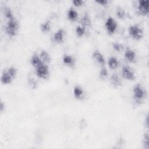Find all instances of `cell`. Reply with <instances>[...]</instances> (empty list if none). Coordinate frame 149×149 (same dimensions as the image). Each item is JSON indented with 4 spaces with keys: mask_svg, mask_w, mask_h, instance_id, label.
I'll return each instance as SVG.
<instances>
[{
    "mask_svg": "<svg viewBox=\"0 0 149 149\" xmlns=\"http://www.w3.org/2000/svg\"><path fill=\"white\" fill-rule=\"evenodd\" d=\"M108 65L110 69H115L119 66V61L116 58L111 56L108 60Z\"/></svg>",
    "mask_w": 149,
    "mask_h": 149,
    "instance_id": "5bb4252c",
    "label": "cell"
},
{
    "mask_svg": "<svg viewBox=\"0 0 149 149\" xmlns=\"http://www.w3.org/2000/svg\"><path fill=\"white\" fill-rule=\"evenodd\" d=\"M63 62L64 64L68 65V66H72L74 64V61L73 57L69 55H64L63 56Z\"/></svg>",
    "mask_w": 149,
    "mask_h": 149,
    "instance_id": "d6986e66",
    "label": "cell"
},
{
    "mask_svg": "<svg viewBox=\"0 0 149 149\" xmlns=\"http://www.w3.org/2000/svg\"><path fill=\"white\" fill-rule=\"evenodd\" d=\"M86 31V28L83 26H78L76 28V33L78 37L83 36Z\"/></svg>",
    "mask_w": 149,
    "mask_h": 149,
    "instance_id": "7402d4cb",
    "label": "cell"
},
{
    "mask_svg": "<svg viewBox=\"0 0 149 149\" xmlns=\"http://www.w3.org/2000/svg\"><path fill=\"white\" fill-rule=\"evenodd\" d=\"M95 2L101 5H105L108 2L107 0H96Z\"/></svg>",
    "mask_w": 149,
    "mask_h": 149,
    "instance_id": "f546056e",
    "label": "cell"
},
{
    "mask_svg": "<svg viewBox=\"0 0 149 149\" xmlns=\"http://www.w3.org/2000/svg\"><path fill=\"white\" fill-rule=\"evenodd\" d=\"M36 74L41 79H47L49 76L48 66L45 63H43L40 66L36 68Z\"/></svg>",
    "mask_w": 149,
    "mask_h": 149,
    "instance_id": "277c9868",
    "label": "cell"
},
{
    "mask_svg": "<svg viewBox=\"0 0 149 149\" xmlns=\"http://www.w3.org/2000/svg\"><path fill=\"white\" fill-rule=\"evenodd\" d=\"M92 56L94 59H95L99 64L102 66H104L105 64V59L103 55L98 51L96 50L94 51L92 54Z\"/></svg>",
    "mask_w": 149,
    "mask_h": 149,
    "instance_id": "ba28073f",
    "label": "cell"
},
{
    "mask_svg": "<svg viewBox=\"0 0 149 149\" xmlns=\"http://www.w3.org/2000/svg\"><path fill=\"white\" fill-rule=\"evenodd\" d=\"M7 72L13 79H14L16 77L17 74V69L15 67H10L8 68Z\"/></svg>",
    "mask_w": 149,
    "mask_h": 149,
    "instance_id": "484cf974",
    "label": "cell"
},
{
    "mask_svg": "<svg viewBox=\"0 0 149 149\" xmlns=\"http://www.w3.org/2000/svg\"><path fill=\"white\" fill-rule=\"evenodd\" d=\"M68 18L71 21H76L78 18V13L73 8H70L67 13Z\"/></svg>",
    "mask_w": 149,
    "mask_h": 149,
    "instance_id": "9a60e30c",
    "label": "cell"
},
{
    "mask_svg": "<svg viewBox=\"0 0 149 149\" xmlns=\"http://www.w3.org/2000/svg\"><path fill=\"white\" fill-rule=\"evenodd\" d=\"M40 29L42 32L47 33L50 31L51 30V23L49 20L45 21L42 23L40 26Z\"/></svg>",
    "mask_w": 149,
    "mask_h": 149,
    "instance_id": "ffe728a7",
    "label": "cell"
},
{
    "mask_svg": "<svg viewBox=\"0 0 149 149\" xmlns=\"http://www.w3.org/2000/svg\"><path fill=\"white\" fill-rule=\"evenodd\" d=\"M143 144L144 146V148L148 149L149 148V137L148 133H144L143 139Z\"/></svg>",
    "mask_w": 149,
    "mask_h": 149,
    "instance_id": "cb8c5ba5",
    "label": "cell"
},
{
    "mask_svg": "<svg viewBox=\"0 0 149 149\" xmlns=\"http://www.w3.org/2000/svg\"><path fill=\"white\" fill-rule=\"evenodd\" d=\"M112 47L115 51H117L118 52H120L123 49V46L120 44L116 42L112 43Z\"/></svg>",
    "mask_w": 149,
    "mask_h": 149,
    "instance_id": "4316f807",
    "label": "cell"
},
{
    "mask_svg": "<svg viewBox=\"0 0 149 149\" xmlns=\"http://www.w3.org/2000/svg\"><path fill=\"white\" fill-rule=\"evenodd\" d=\"M19 24L18 21L14 17L8 20L5 27V32L10 37H15L19 30Z\"/></svg>",
    "mask_w": 149,
    "mask_h": 149,
    "instance_id": "6da1fadb",
    "label": "cell"
},
{
    "mask_svg": "<svg viewBox=\"0 0 149 149\" xmlns=\"http://www.w3.org/2000/svg\"><path fill=\"white\" fill-rule=\"evenodd\" d=\"M125 58L130 62H134L136 60V53L132 49L127 48L124 54Z\"/></svg>",
    "mask_w": 149,
    "mask_h": 149,
    "instance_id": "30bf717a",
    "label": "cell"
},
{
    "mask_svg": "<svg viewBox=\"0 0 149 149\" xmlns=\"http://www.w3.org/2000/svg\"><path fill=\"white\" fill-rule=\"evenodd\" d=\"M3 13L5 16V17L8 19H12L14 18V16L13 15V13L10 10V9L9 7H5L3 9Z\"/></svg>",
    "mask_w": 149,
    "mask_h": 149,
    "instance_id": "44dd1931",
    "label": "cell"
},
{
    "mask_svg": "<svg viewBox=\"0 0 149 149\" xmlns=\"http://www.w3.org/2000/svg\"><path fill=\"white\" fill-rule=\"evenodd\" d=\"M105 27L109 34L115 33L117 28V23L112 17H108L105 23Z\"/></svg>",
    "mask_w": 149,
    "mask_h": 149,
    "instance_id": "8992f818",
    "label": "cell"
},
{
    "mask_svg": "<svg viewBox=\"0 0 149 149\" xmlns=\"http://www.w3.org/2000/svg\"><path fill=\"white\" fill-rule=\"evenodd\" d=\"M83 3H84V1L81 0H73L72 1L73 5L76 7H79L82 6Z\"/></svg>",
    "mask_w": 149,
    "mask_h": 149,
    "instance_id": "83f0119b",
    "label": "cell"
},
{
    "mask_svg": "<svg viewBox=\"0 0 149 149\" xmlns=\"http://www.w3.org/2000/svg\"><path fill=\"white\" fill-rule=\"evenodd\" d=\"M116 16L117 17L120 19H123L125 18V16H126V13L124 11L123 9H122L121 8H119L116 12Z\"/></svg>",
    "mask_w": 149,
    "mask_h": 149,
    "instance_id": "d4e9b609",
    "label": "cell"
},
{
    "mask_svg": "<svg viewBox=\"0 0 149 149\" xmlns=\"http://www.w3.org/2000/svg\"><path fill=\"white\" fill-rule=\"evenodd\" d=\"M129 35L134 40H139L143 36V30L138 25H132L128 29Z\"/></svg>",
    "mask_w": 149,
    "mask_h": 149,
    "instance_id": "3957f363",
    "label": "cell"
},
{
    "mask_svg": "<svg viewBox=\"0 0 149 149\" xmlns=\"http://www.w3.org/2000/svg\"><path fill=\"white\" fill-rule=\"evenodd\" d=\"M110 83L115 87H117L120 84V79L116 73H113L110 77Z\"/></svg>",
    "mask_w": 149,
    "mask_h": 149,
    "instance_id": "2e32d148",
    "label": "cell"
},
{
    "mask_svg": "<svg viewBox=\"0 0 149 149\" xmlns=\"http://www.w3.org/2000/svg\"><path fill=\"white\" fill-rule=\"evenodd\" d=\"M122 75L123 78L128 80H133L135 79L134 72L127 66H123L122 67Z\"/></svg>",
    "mask_w": 149,
    "mask_h": 149,
    "instance_id": "52a82bcc",
    "label": "cell"
},
{
    "mask_svg": "<svg viewBox=\"0 0 149 149\" xmlns=\"http://www.w3.org/2000/svg\"><path fill=\"white\" fill-rule=\"evenodd\" d=\"M64 34H65V32L62 29H60L58 30L54 34V36H53L54 41L58 43L63 42Z\"/></svg>",
    "mask_w": 149,
    "mask_h": 149,
    "instance_id": "9c48e42d",
    "label": "cell"
},
{
    "mask_svg": "<svg viewBox=\"0 0 149 149\" xmlns=\"http://www.w3.org/2000/svg\"><path fill=\"white\" fill-rule=\"evenodd\" d=\"M30 61L31 65L35 67L36 68L42 65L43 63H44L41 59L40 57L37 54H34L33 55H32Z\"/></svg>",
    "mask_w": 149,
    "mask_h": 149,
    "instance_id": "8fae6325",
    "label": "cell"
},
{
    "mask_svg": "<svg viewBox=\"0 0 149 149\" xmlns=\"http://www.w3.org/2000/svg\"><path fill=\"white\" fill-rule=\"evenodd\" d=\"M84 92L83 90L80 87V86H75L73 88V94L74 96L77 98V99H80L81 98L83 97Z\"/></svg>",
    "mask_w": 149,
    "mask_h": 149,
    "instance_id": "ac0fdd59",
    "label": "cell"
},
{
    "mask_svg": "<svg viewBox=\"0 0 149 149\" xmlns=\"http://www.w3.org/2000/svg\"><path fill=\"white\" fill-rule=\"evenodd\" d=\"M39 56L44 63H48L51 61V57L48 52L45 50H42Z\"/></svg>",
    "mask_w": 149,
    "mask_h": 149,
    "instance_id": "e0dca14e",
    "label": "cell"
},
{
    "mask_svg": "<svg viewBox=\"0 0 149 149\" xmlns=\"http://www.w3.org/2000/svg\"><path fill=\"white\" fill-rule=\"evenodd\" d=\"M5 104L2 102H1L0 103V111L1 112H3L5 109Z\"/></svg>",
    "mask_w": 149,
    "mask_h": 149,
    "instance_id": "4dcf8cb0",
    "label": "cell"
},
{
    "mask_svg": "<svg viewBox=\"0 0 149 149\" xmlns=\"http://www.w3.org/2000/svg\"><path fill=\"white\" fill-rule=\"evenodd\" d=\"M13 78L10 76V75L8 73L7 71H3L1 77V81L2 83L4 84H8L12 83Z\"/></svg>",
    "mask_w": 149,
    "mask_h": 149,
    "instance_id": "7c38bea8",
    "label": "cell"
},
{
    "mask_svg": "<svg viewBox=\"0 0 149 149\" xmlns=\"http://www.w3.org/2000/svg\"><path fill=\"white\" fill-rule=\"evenodd\" d=\"M80 23L81 24V26L84 27H90L91 26V19L89 17L88 14L86 12L84 16L81 18L80 19Z\"/></svg>",
    "mask_w": 149,
    "mask_h": 149,
    "instance_id": "4fadbf2b",
    "label": "cell"
},
{
    "mask_svg": "<svg viewBox=\"0 0 149 149\" xmlns=\"http://www.w3.org/2000/svg\"><path fill=\"white\" fill-rule=\"evenodd\" d=\"M137 9L139 15L142 16L147 15L149 12V1L148 0L139 1Z\"/></svg>",
    "mask_w": 149,
    "mask_h": 149,
    "instance_id": "5b68a950",
    "label": "cell"
},
{
    "mask_svg": "<svg viewBox=\"0 0 149 149\" xmlns=\"http://www.w3.org/2000/svg\"><path fill=\"white\" fill-rule=\"evenodd\" d=\"M29 85L33 88H34L36 87L37 86V83L36 81L33 79H30L29 80Z\"/></svg>",
    "mask_w": 149,
    "mask_h": 149,
    "instance_id": "f1b7e54d",
    "label": "cell"
},
{
    "mask_svg": "<svg viewBox=\"0 0 149 149\" xmlns=\"http://www.w3.org/2000/svg\"><path fill=\"white\" fill-rule=\"evenodd\" d=\"M133 99L137 103H140L146 97V93L140 84H136L133 89Z\"/></svg>",
    "mask_w": 149,
    "mask_h": 149,
    "instance_id": "7a4b0ae2",
    "label": "cell"
},
{
    "mask_svg": "<svg viewBox=\"0 0 149 149\" xmlns=\"http://www.w3.org/2000/svg\"><path fill=\"white\" fill-rule=\"evenodd\" d=\"M146 127H148V116H147L146 119Z\"/></svg>",
    "mask_w": 149,
    "mask_h": 149,
    "instance_id": "1f68e13d",
    "label": "cell"
},
{
    "mask_svg": "<svg viewBox=\"0 0 149 149\" xmlns=\"http://www.w3.org/2000/svg\"><path fill=\"white\" fill-rule=\"evenodd\" d=\"M108 74V70L106 69V68L105 67H102L100 71V73H99L100 77L101 79H104L107 77Z\"/></svg>",
    "mask_w": 149,
    "mask_h": 149,
    "instance_id": "603a6c76",
    "label": "cell"
}]
</instances>
